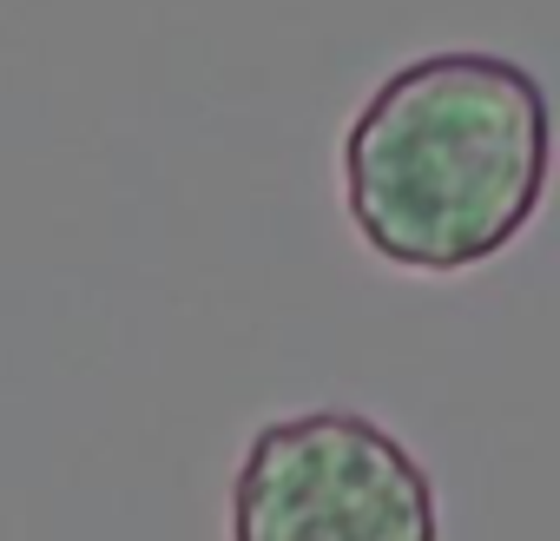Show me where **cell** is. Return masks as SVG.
I'll return each instance as SVG.
<instances>
[{
  "label": "cell",
  "instance_id": "1",
  "mask_svg": "<svg viewBox=\"0 0 560 541\" xmlns=\"http://www.w3.org/2000/svg\"><path fill=\"white\" fill-rule=\"evenodd\" d=\"M547 165V87L521 60L422 54L350 119L343 205L383 264L475 270L527 231Z\"/></svg>",
  "mask_w": 560,
  "mask_h": 541
},
{
  "label": "cell",
  "instance_id": "2",
  "mask_svg": "<svg viewBox=\"0 0 560 541\" xmlns=\"http://www.w3.org/2000/svg\"><path fill=\"white\" fill-rule=\"evenodd\" d=\"M231 541H442L435 482L357 410L277 416L231 475Z\"/></svg>",
  "mask_w": 560,
  "mask_h": 541
}]
</instances>
